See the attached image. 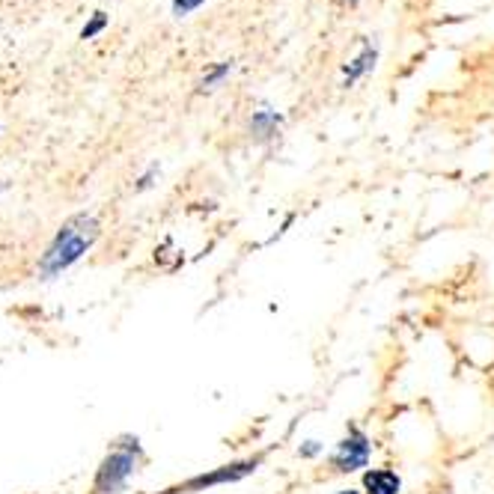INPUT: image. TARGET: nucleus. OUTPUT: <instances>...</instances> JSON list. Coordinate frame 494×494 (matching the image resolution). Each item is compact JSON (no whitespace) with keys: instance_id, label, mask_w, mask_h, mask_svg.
Returning a JSON list of instances; mask_svg holds the SVG:
<instances>
[{"instance_id":"12","label":"nucleus","mask_w":494,"mask_h":494,"mask_svg":"<svg viewBox=\"0 0 494 494\" xmlns=\"http://www.w3.org/2000/svg\"><path fill=\"white\" fill-rule=\"evenodd\" d=\"M322 450H325V447H322L319 441H304L301 447H298V456H301V459H315V456H322Z\"/></svg>"},{"instance_id":"13","label":"nucleus","mask_w":494,"mask_h":494,"mask_svg":"<svg viewBox=\"0 0 494 494\" xmlns=\"http://www.w3.org/2000/svg\"><path fill=\"white\" fill-rule=\"evenodd\" d=\"M337 494H363V491H358V489H339Z\"/></svg>"},{"instance_id":"1","label":"nucleus","mask_w":494,"mask_h":494,"mask_svg":"<svg viewBox=\"0 0 494 494\" xmlns=\"http://www.w3.org/2000/svg\"><path fill=\"white\" fill-rule=\"evenodd\" d=\"M99 232H102L99 221H95L93 215L69 217V221L60 226V232L54 236L51 245H48L42 259H39V274H42L45 280H51V277H57V274L72 269V265H75L78 259L95 245Z\"/></svg>"},{"instance_id":"14","label":"nucleus","mask_w":494,"mask_h":494,"mask_svg":"<svg viewBox=\"0 0 494 494\" xmlns=\"http://www.w3.org/2000/svg\"><path fill=\"white\" fill-rule=\"evenodd\" d=\"M346 4H361V0H346Z\"/></svg>"},{"instance_id":"8","label":"nucleus","mask_w":494,"mask_h":494,"mask_svg":"<svg viewBox=\"0 0 494 494\" xmlns=\"http://www.w3.org/2000/svg\"><path fill=\"white\" fill-rule=\"evenodd\" d=\"M232 66H236V63H232V60H224V63H217V66H212V69L206 72V75H202V80H200V90H215V87L221 84V80L232 72Z\"/></svg>"},{"instance_id":"7","label":"nucleus","mask_w":494,"mask_h":494,"mask_svg":"<svg viewBox=\"0 0 494 494\" xmlns=\"http://www.w3.org/2000/svg\"><path fill=\"white\" fill-rule=\"evenodd\" d=\"M280 125H283V113L274 108H259V110H254V117H250V132H254L256 137H262V141H269V137L277 134Z\"/></svg>"},{"instance_id":"11","label":"nucleus","mask_w":494,"mask_h":494,"mask_svg":"<svg viewBox=\"0 0 494 494\" xmlns=\"http://www.w3.org/2000/svg\"><path fill=\"white\" fill-rule=\"evenodd\" d=\"M158 173H161L158 164H152V167L147 170V173H143L141 179H137L134 188H137V191H147V188H152V185H156V179H158Z\"/></svg>"},{"instance_id":"2","label":"nucleus","mask_w":494,"mask_h":494,"mask_svg":"<svg viewBox=\"0 0 494 494\" xmlns=\"http://www.w3.org/2000/svg\"><path fill=\"white\" fill-rule=\"evenodd\" d=\"M143 465V450L141 441L125 435V438L113 441V450L102 459L99 471L93 480V494H119L128 485V480L141 471Z\"/></svg>"},{"instance_id":"10","label":"nucleus","mask_w":494,"mask_h":494,"mask_svg":"<svg viewBox=\"0 0 494 494\" xmlns=\"http://www.w3.org/2000/svg\"><path fill=\"white\" fill-rule=\"evenodd\" d=\"M206 4V0H173V15H188V12H194V10H200V6Z\"/></svg>"},{"instance_id":"6","label":"nucleus","mask_w":494,"mask_h":494,"mask_svg":"<svg viewBox=\"0 0 494 494\" xmlns=\"http://www.w3.org/2000/svg\"><path fill=\"white\" fill-rule=\"evenodd\" d=\"M363 494H399L402 476L391 467H369L363 471Z\"/></svg>"},{"instance_id":"9","label":"nucleus","mask_w":494,"mask_h":494,"mask_svg":"<svg viewBox=\"0 0 494 494\" xmlns=\"http://www.w3.org/2000/svg\"><path fill=\"white\" fill-rule=\"evenodd\" d=\"M104 27H108V12H102V10L93 12L90 21H87L84 27H80V39H95Z\"/></svg>"},{"instance_id":"5","label":"nucleus","mask_w":494,"mask_h":494,"mask_svg":"<svg viewBox=\"0 0 494 494\" xmlns=\"http://www.w3.org/2000/svg\"><path fill=\"white\" fill-rule=\"evenodd\" d=\"M376 60H378V45L369 42V39H361L358 54H354L352 60L343 66V87L358 84L363 75H369V72L376 69Z\"/></svg>"},{"instance_id":"3","label":"nucleus","mask_w":494,"mask_h":494,"mask_svg":"<svg viewBox=\"0 0 494 494\" xmlns=\"http://www.w3.org/2000/svg\"><path fill=\"white\" fill-rule=\"evenodd\" d=\"M262 452L259 456H250V459H239V461H230V465H221V467H212L209 474H197L191 476V480H185L179 485H173V489H167L164 494H194V491H209V489H217V485H230V483H241L247 480L250 474L259 471V465H262Z\"/></svg>"},{"instance_id":"4","label":"nucleus","mask_w":494,"mask_h":494,"mask_svg":"<svg viewBox=\"0 0 494 494\" xmlns=\"http://www.w3.org/2000/svg\"><path fill=\"white\" fill-rule=\"evenodd\" d=\"M369 459H372V441L367 438V432H361L358 426H352L343 438L337 441L328 465L334 474H358L369 465Z\"/></svg>"}]
</instances>
